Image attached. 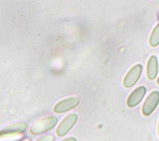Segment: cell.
I'll return each instance as SVG.
<instances>
[{
  "label": "cell",
  "mask_w": 159,
  "mask_h": 141,
  "mask_svg": "<svg viewBox=\"0 0 159 141\" xmlns=\"http://www.w3.org/2000/svg\"><path fill=\"white\" fill-rule=\"evenodd\" d=\"M57 118L55 117H47L33 124L30 132L33 135H39L47 132L52 129L57 123Z\"/></svg>",
  "instance_id": "obj_1"
},
{
  "label": "cell",
  "mask_w": 159,
  "mask_h": 141,
  "mask_svg": "<svg viewBox=\"0 0 159 141\" xmlns=\"http://www.w3.org/2000/svg\"><path fill=\"white\" fill-rule=\"evenodd\" d=\"M78 120V115L75 113L70 114L66 117L59 125L56 130V134L59 137L67 134L75 126Z\"/></svg>",
  "instance_id": "obj_2"
},
{
  "label": "cell",
  "mask_w": 159,
  "mask_h": 141,
  "mask_svg": "<svg viewBox=\"0 0 159 141\" xmlns=\"http://www.w3.org/2000/svg\"><path fill=\"white\" fill-rule=\"evenodd\" d=\"M159 102V92L153 91L146 99L143 104L142 111L146 117H148L154 111Z\"/></svg>",
  "instance_id": "obj_3"
},
{
  "label": "cell",
  "mask_w": 159,
  "mask_h": 141,
  "mask_svg": "<svg viewBox=\"0 0 159 141\" xmlns=\"http://www.w3.org/2000/svg\"><path fill=\"white\" fill-rule=\"evenodd\" d=\"M80 103L77 97H70L62 100L55 106L54 111L56 113H64L76 108Z\"/></svg>",
  "instance_id": "obj_4"
},
{
  "label": "cell",
  "mask_w": 159,
  "mask_h": 141,
  "mask_svg": "<svg viewBox=\"0 0 159 141\" xmlns=\"http://www.w3.org/2000/svg\"><path fill=\"white\" fill-rule=\"evenodd\" d=\"M143 67L141 64H138L132 68L125 76L124 80V85L126 88L133 86L140 78Z\"/></svg>",
  "instance_id": "obj_5"
},
{
  "label": "cell",
  "mask_w": 159,
  "mask_h": 141,
  "mask_svg": "<svg viewBox=\"0 0 159 141\" xmlns=\"http://www.w3.org/2000/svg\"><path fill=\"white\" fill-rule=\"evenodd\" d=\"M26 129H27V125L24 123H18L14 125H10L5 129L2 130L0 133L2 138L14 137L17 135L21 134L24 133Z\"/></svg>",
  "instance_id": "obj_6"
},
{
  "label": "cell",
  "mask_w": 159,
  "mask_h": 141,
  "mask_svg": "<svg viewBox=\"0 0 159 141\" xmlns=\"http://www.w3.org/2000/svg\"><path fill=\"white\" fill-rule=\"evenodd\" d=\"M146 93H147V88L143 86L134 90L128 97L127 101V106L129 108H134L138 106L144 98Z\"/></svg>",
  "instance_id": "obj_7"
},
{
  "label": "cell",
  "mask_w": 159,
  "mask_h": 141,
  "mask_svg": "<svg viewBox=\"0 0 159 141\" xmlns=\"http://www.w3.org/2000/svg\"><path fill=\"white\" fill-rule=\"evenodd\" d=\"M158 73V61L155 56L153 55L149 59L147 66V76L149 80H154Z\"/></svg>",
  "instance_id": "obj_8"
},
{
  "label": "cell",
  "mask_w": 159,
  "mask_h": 141,
  "mask_svg": "<svg viewBox=\"0 0 159 141\" xmlns=\"http://www.w3.org/2000/svg\"><path fill=\"white\" fill-rule=\"evenodd\" d=\"M150 43L152 46H157L159 45V24L157 25L152 34Z\"/></svg>",
  "instance_id": "obj_9"
},
{
  "label": "cell",
  "mask_w": 159,
  "mask_h": 141,
  "mask_svg": "<svg viewBox=\"0 0 159 141\" xmlns=\"http://www.w3.org/2000/svg\"><path fill=\"white\" fill-rule=\"evenodd\" d=\"M54 137L52 135H47L37 139L36 141H54Z\"/></svg>",
  "instance_id": "obj_10"
},
{
  "label": "cell",
  "mask_w": 159,
  "mask_h": 141,
  "mask_svg": "<svg viewBox=\"0 0 159 141\" xmlns=\"http://www.w3.org/2000/svg\"><path fill=\"white\" fill-rule=\"evenodd\" d=\"M61 141H77L75 137H69L67 139H65Z\"/></svg>",
  "instance_id": "obj_11"
},
{
  "label": "cell",
  "mask_w": 159,
  "mask_h": 141,
  "mask_svg": "<svg viewBox=\"0 0 159 141\" xmlns=\"http://www.w3.org/2000/svg\"><path fill=\"white\" fill-rule=\"evenodd\" d=\"M22 141H31V140H30V139H28V138H26V139H25L22 140Z\"/></svg>",
  "instance_id": "obj_12"
},
{
  "label": "cell",
  "mask_w": 159,
  "mask_h": 141,
  "mask_svg": "<svg viewBox=\"0 0 159 141\" xmlns=\"http://www.w3.org/2000/svg\"><path fill=\"white\" fill-rule=\"evenodd\" d=\"M157 83H158V84L159 85V78H158V80H157Z\"/></svg>",
  "instance_id": "obj_13"
},
{
  "label": "cell",
  "mask_w": 159,
  "mask_h": 141,
  "mask_svg": "<svg viewBox=\"0 0 159 141\" xmlns=\"http://www.w3.org/2000/svg\"><path fill=\"white\" fill-rule=\"evenodd\" d=\"M158 134H159V123H158Z\"/></svg>",
  "instance_id": "obj_14"
}]
</instances>
